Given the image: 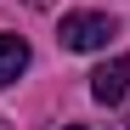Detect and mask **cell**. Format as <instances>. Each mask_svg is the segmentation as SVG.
Listing matches in <instances>:
<instances>
[{
	"mask_svg": "<svg viewBox=\"0 0 130 130\" xmlns=\"http://www.w3.org/2000/svg\"><path fill=\"white\" fill-rule=\"evenodd\" d=\"M113 34H119V23L107 11H68L62 17V45L68 51H102Z\"/></svg>",
	"mask_w": 130,
	"mask_h": 130,
	"instance_id": "1",
	"label": "cell"
},
{
	"mask_svg": "<svg viewBox=\"0 0 130 130\" xmlns=\"http://www.w3.org/2000/svg\"><path fill=\"white\" fill-rule=\"evenodd\" d=\"M124 91H130V57H107L91 74V96L102 107H113V102H124Z\"/></svg>",
	"mask_w": 130,
	"mask_h": 130,
	"instance_id": "2",
	"label": "cell"
},
{
	"mask_svg": "<svg viewBox=\"0 0 130 130\" xmlns=\"http://www.w3.org/2000/svg\"><path fill=\"white\" fill-rule=\"evenodd\" d=\"M28 68V40L23 34H0V85H11Z\"/></svg>",
	"mask_w": 130,
	"mask_h": 130,
	"instance_id": "3",
	"label": "cell"
},
{
	"mask_svg": "<svg viewBox=\"0 0 130 130\" xmlns=\"http://www.w3.org/2000/svg\"><path fill=\"white\" fill-rule=\"evenodd\" d=\"M74 130H85V124H74Z\"/></svg>",
	"mask_w": 130,
	"mask_h": 130,
	"instance_id": "4",
	"label": "cell"
}]
</instances>
